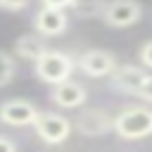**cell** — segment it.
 Here are the masks:
<instances>
[{
    "label": "cell",
    "mask_w": 152,
    "mask_h": 152,
    "mask_svg": "<svg viewBox=\"0 0 152 152\" xmlns=\"http://www.w3.org/2000/svg\"><path fill=\"white\" fill-rule=\"evenodd\" d=\"M14 71H17V62H14V55L0 50V88H5L7 83H12L14 78Z\"/></svg>",
    "instance_id": "13"
},
{
    "label": "cell",
    "mask_w": 152,
    "mask_h": 152,
    "mask_svg": "<svg viewBox=\"0 0 152 152\" xmlns=\"http://www.w3.org/2000/svg\"><path fill=\"white\" fill-rule=\"evenodd\" d=\"M114 133L121 140H142L152 135V107L128 104L114 116Z\"/></svg>",
    "instance_id": "1"
},
{
    "label": "cell",
    "mask_w": 152,
    "mask_h": 152,
    "mask_svg": "<svg viewBox=\"0 0 152 152\" xmlns=\"http://www.w3.org/2000/svg\"><path fill=\"white\" fill-rule=\"evenodd\" d=\"M74 128L86 138H100L114 131V116L102 107H88L81 109L74 119Z\"/></svg>",
    "instance_id": "5"
},
{
    "label": "cell",
    "mask_w": 152,
    "mask_h": 152,
    "mask_svg": "<svg viewBox=\"0 0 152 152\" xmlns=\"http://www.w3.org/2000/svg\"><path fill=\"white\" fill-rule=\"evenodd\" d=\"M76 69V62L71 55L62 52V50H48L36 64H33V74L48 83V86H59L64 81H71V74Z\"/></svg>",
    "instance_id": "2"
},
{
    "label": "cell",
    "mask_w": 152,
    "mask_h": 152,
    "mask_svg": "<svg viewBox=\"0 0 152 152\" xmlns=\"http://www.w3.org/2000/svg\"><path fill=\"white\" fill-rule=\"evenodd\" d=\"M86 100H88V90L76 81H64L59 86H52L50 90V102L62 109H78L86 104Z\"/></svg>",
    "instance_id": "10"
},
{
    "label": "cell",
    "mask_w": 152,
    "mask_h": 152,
    "mask_svg": "<svg viewBox=\"0 0 152 152\" xmlns=\"http://www.w3.org/2000/svg\"><path fill=\"white\" fill-rule=\"evenodd\" d=\"M140 17H142V5L138 0H107L100 19L112 28H128L135 26Z\"/></svg>",
    "instance_id": "6"
},
{
    "label": "cell",
    "mask_w": 152,
    "mask_h": 152,
    "mask_svg": "<svg viewBox=\"0 0 152 152\" xmlns=\"http://www.w3.org/2000/svg\"><path fill=\"white\" fill-rule=\"evenodd\" d=\"M138 97H140L142 102H147V104H152V76H147V81L142 83V88H140V93H138Z\"/></svg>",
    "instance_id": "16"
},
{
    "label": "cell",
    "mask_w": 152,
    "mask_h": 152,
    "mask_svg": "<svg viewBox=\"0 0 152 152\" xmlns=\"http://www.w3.org/2000/svg\"><path fill=\"white\" fill-rule=\"evenodd\" d=\"M28 5V0H0V10L5 12H21Z\"/></svg>",
    "instance_id": "15"
},
{
    "label": "cell",
    "mask_w": 152,
    "mask_h": 152,
    "mask_svg": "<svg viewBox=\"0 0 152 152\" xmlns=\"http://www.w3.org/2000/svg\"><path fill=\"white\" fill-rule=\"evenodd\" d=\"M71 128H74V121H69L64 114H57V112H48L43 109L33 124V131L36 135L45 142V145H62L69 135H71Z\"/></svg>",
    "instance_id": "3"
},
{
    "label": "cell",
    "mask_w": 152,
    "mask_h": 152,
    "mask_svg": "<svg viewBox=\"0 0 152 152\" xmlns=\"http://www.w3.org/2000/svg\"><path fill=\"white\" fill-rule=\"evenodd\" d=\"M0 152H17V145H14V140H10V138L0 135Z\"/></svg>",
    "instance_id": "18"
},
{
    "label": "cell",
    "mask_w": 152,
    "mask_h": 152,
    "mask_svg": "<svg viewBox=\"0 0 152 152\" xmlns=\"http://www.w3.org/2000/svg\"><path fill=\"white\" fill-rule=\"evenodd\" d=\"M48 50L50 48H48V43H45V38L40 33H24V36H19L14 40V55L21 57V59H26V62H33V64Z\"/></svg>",
    "instance_id": "11"
},
{
    "label": "cell",
    "mask_w": 152,
    "mask_h": 152,
    "mask_svg": "<svg viewBox=\"0 0 152 152\" xmlns=\"http://www.w3.org/2000/svg\"><path fill=\"white\" fill-rule=\"evenodd\" d=\"M74 0H40L43 7H57V10H69Z\"/></svg>",
    "instance_id": "17"
},
{
    "label": "cell",
    "mask_w": 152,
    "mask_h": 152,
    "mask_svg": "<svg viewBox=\"0 0 152 152\" xmlns=\"http://www.w3.org/2000/svg\"><path fill=\"white\" fill-rule=\"evenodd\" d=\"M76 66L81 69V74H86L90 78H109L116 71L119 62H116L114 52L102 50V48H90V50L78 55Z\"/></svg>",
    "instance_id": "4"
},
{
    "label": "cell",
    "mask_w": 152,
    "mask_h": 152,
    "mask_svg": "<svg viewBox=\"0 0 152 152\" xmlns=\"http://www.w3.org/2000/svg\"><path fill=\"white\" fill-rule=\"evenodd\" d=\"M40 109L28 102V100H21V97H12V100H5L0 104V121L7 124V126H33L36 119H38Z\"/></svg>",
    "instance_id": "8"
},
{
    "label": "cell",
    "mask_w": 152,
    "mask_h": 152,
    "mask_svg": "<svg viewBox=\"0 0 152 152\" xmlns=\"http://www.w3.org/2000/svg\"><path fill=\"white\" fill-rule=\"evenodd\" d=\"M138 59H140L147 69H152V40H147V43L140 45V50H138Z\"/></svg>",
    "instance_id": "14"
},
{
    "label": "cell",
    "mask_w": 152,
    "mask_h": 152,
    "mask_svg": "<svg viewBox=\"0 0 152 152\" xmlns=\"http://www.w3.org/2000/svg\"><path fill=\"white\" fill-rule=\"evenodd\" d=\"M104 5H107V0H74L69 10L78 19H95V17H102Z\"/></svg>",
    "instance_id": "12"
},
{
    "label": "cell",
    "mask_w": 152,
    "mask_h": 152,
    "mask_svg": "<svg viewBox=\"0 0 152 152\" xmlns=\"http://www.w3.org/2000/svg\"><path fill=\"white\" fill-rule=\"evenodd\" d=\"M33 28L36 33H40L43 38H55L62 36L69 28V14L66 10H57V7H43L33 14Z\"/></svg>",
    "instance_id": "9"
},
{
    "label": "cell",
    "mask_w": 152,
    "mask_h": 152,
    "mask_svg": "<svg viewBox=\"0 0 152 152\" xmlns=\"http://www.w3.org/2000/svg\"><path fill=\"white\" fill-rule=\"evenodd\" d=\"M147 76L150 74L138 64H119L116 71L109 76V88L121 93V95H135L138 97V93H140L142 83L147 81Z\"/></svg>",
    "instance_id": "7"
}]
</instances>
